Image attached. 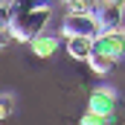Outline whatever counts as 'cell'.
Returning a JSON list of instances; mask_svg holds the SVG:
<instances>
[{
	"label": "cell",
	"instance_id": "cell-11",
	"mask_svg": "<svg viewBox=\"0 0 125 125\" xmlns=\"http://www.w3.org/2000/svg\"><path fill=\"white\" fill-rule=\"evenodd\" d=\"M12 114H15V96H12V93H3V105H0V116H3V119H9Z\"/></svg>",
	"mask_w": 125,
	"mask_h": 125
},
{
	"label": "cell",
	"instance_id": "cell-7",
	"mask_svg": "<svg viewBox=\"0 0 125 125\" xmlns=\"http://www.w3.org/2000/svg\"><path fill=\"white\" fill-rule=\"evenodd\" d=\"M64 44H67V52L73 58L90 61V55H93V38H67Z\"/></svg>",
	"mask_w": 125,
	"mask_h": 125
},
{
	"label": "cell",
	"instance_id": "cell-4",
	"mask_svg": "<svg viewBox=\"0 0 125 125\" xmlns=\"http://www.w3.org/2000/svg\"><path fill=\"white\" fill-rule=\"evenodd\" d=\"M93 52H96V55L111 58V61H119V58H125V29L102 32V35L93 41Z\"/></svg>",
	"mask_w": 125,
	"mask_h": 125
},
{
	"label": "cell",
	"instance_id": "cell-3",
	"mask_svg": "<svg viewBox=\"0 0 125 125\" xmlns=\"http://www.w3.org/2000/svg\"><path fill=\"white\" fill-rule=\"evenodd\" d=\"M96 21H99V26L102 32H114V29H125V3L119 0H102V3H96L93 9Z\"/></svg>",
	"mask_w": 125,
	"mask_h": 125
},
{
	"label": "cell",
	"instance_id": "cell-6",
	"mask_svg": "<svg viewBox=\"0 0 125 125\" xmlns=\"http://www.w3.org/2000/svg\"><path fill=\"white\" fill-rule=\"evenodd\" d=\"M58 47H61V38H58L55 32H44V35H38V38L29 41L32 55H38V58H50V55H55Z\"/></svg>",
	"mask_w": 125,
	"mask_h": 125
},
{
	"label": "cell",
	"instance_id": "cell-5",
	"mask_svg": "<svg viewBox=\"0 0 125 125\" xmlns=\"http://www.w3.org/2000/svg\"><path fill=\"white\" fill-rule=\"evenodd\" d=\"M87 111L105 116V119H114V114H116V93L111 87H93L90 96H87Z\"/></svg>",
	"mask_w": 125,
	"mask_h": 125
},
{
	"label": "cell",
	"instance_id": "cell-1",
	"mask_svg": "<svg viewBox=\"0 0 125 125\" xmlns=\"http://www.w3.org/2000/svg\"><path fill=\"white\" fill-rule=\"evenodd\" d=\"M50 18H52V6L50 3H29V6H18L15 15H12V21L3 23V26L12 32V38L29 44L32 38H38V35L47 32L44 26H47Z\"/></svg>",
	"mask_w": 125,
	"mask_h": 125
},
{
	"label": "cell",
	"instance_id": "cell-8",
	"mask_svg": "<svg viewBox=\"0 0 125 125\" xmlns=\"http://www.w3.org/2000/svg\"><path fill=\"white\" fill-rule=\"evenodd\" d=\"M64 9H67V15H93L96 3H84V0H70V3H64Z\"/></svg>",
	"mask_w": 125,
	"mask_h": 125
},
{
	"label": "cell",
	"instance_id": "cell-9",
	"mask_svg": "<svg viewBox=\"0 0 125 125\" xmlns=\"http://www.w3.org/2000/svg\"><path fill=\"white\" fill-rule=\"evenodd\" d=\"M114 64L116 61H111V58H105V55H90V61H87V67H90V70H93V73H111V70H114Z\"/></svg>",
	"mask_w": 125,
	"mask_h": 125
},
{
	"label": "cell",
	"instance_id": "cell-2",
	"mask_svg": "<svg viewBox=\"0 0 125 125\" xmlns=\"http://www.w3.org/2000/svg\"><path fill=\"white\" fill-rule=\"evenodd\" d=\"M61 32L67 38H99L102 35V26L96 21V15H67L64 12V21H61Z\"/></svg>",
	"mask_w": 125,
	"mask_h": 125
},
{
	"label": "cell",
	"instance_id": "cell-10",
	"mask_svg": "<svg viewBox=\"0 0 125 125\" xmlns=\"http://www.w3.org/2000/svg\"><path fill=\"white\" fill-rule=\"evenodd\" d=\"M114 119H105V116H99V114H90V111H84V116L79 119V125H111Z\"/></svg>",
	"mask_w": 125,
	"mask_h": 125
}]
</instances>
